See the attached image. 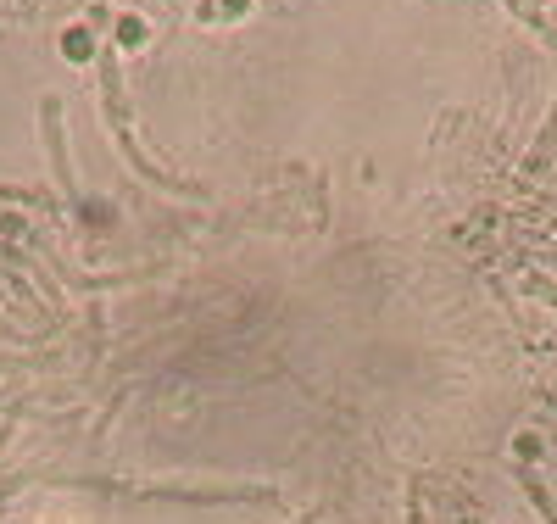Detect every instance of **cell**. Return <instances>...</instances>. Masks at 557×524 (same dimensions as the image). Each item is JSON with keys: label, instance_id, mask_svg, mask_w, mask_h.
<instances>
[{"label": "cell", "instance_id": "cell-1", "mask_svg": "<svg viewBox=\"0 0 557 524\" xmlns=\"http://www.w3.org/2000/svg\"><path fill=\"white\" fill-rule=\"evenodd\" d=\"M524 491H530V497H535V508L546 513V524H557V508H552V497H546V491H541V485L530 480V474H524Z\"/></svg>", "mask_w": 557, "mask_h": 524}]
</instances>
